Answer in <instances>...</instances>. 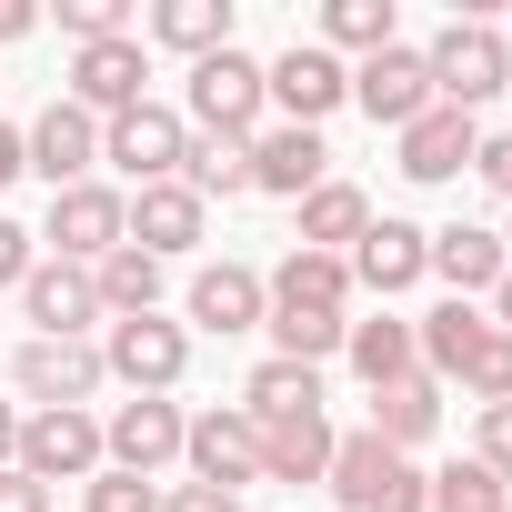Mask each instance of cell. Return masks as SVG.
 <instances>
[{
	"label": "cell",
	"mask_w": 512,
	"mask_h": 512,
	"mask_svg": "<svg viewBox=\"0 0 512 512\" xmlns=\"http://www.w3.org/2000/svg\"><path fill=\"white\" fill-rule=\"evenodd\" d=\"M81 512H161V492H151L141 472H91V492H81Z\"/></svg>",
	"instance_id": "e575fe53"
},
{
	"label": "cell",
	"mask_w": 512,
	"mask_h": 512,
	"mask_svg": "<svg viewBox=\"0 0 512 512\" xmlns=\"http://www.w3.org/2000/svg\"><path fill=\"white\" fill-rule=\"evenodd\" d=\"M262 312H272V292H262V272H241V262H211L191 282V322L201 332H251Z\"/></svg>",
	"instance_id": "cb8c5ba5"
},
{
	"label": "cell",
	"mask_w": 512,
	"mask_h": 512,
	"mask_svg": "<svg viewBox=\"0 0 512 512\" xmlns=\"http://www.w3.org/2000/svg\"><path fill=\"white\" fill-rule=\"evenodd\" d=\"M181 432H191V422H181V402L141 392V402H121V412L101 422V462H111V472H141V482H151V472H161V462L181 452Z\"/></svg>",
	"instance_id": "5b68a950"
},
{
	"label": "cell",
	"mask_w": 512,
	"mask_h": 512,
	"mask_svg": "<svg viewBox=\"0 0 512 512\" xmlns=\"http://www.w3.org/2000/svg\"><path fill=\"white\" fill-rule=\"evenodd\" d=\"M11 282H31V231L0 211V292H11Z\"/></svg>",
	"instance_id": "74e56055"
},
{
	"label": "cell",
	"mask_w": 512,
	"mask_h": 512,
	"mask_svg": "<svg viewBox=\"0 0 512 512\" xmlns=\"http://www.w3.org/2000/svg\"><path fill=\"white\" fill-rule=\"evenodd\" d=\"M262 292H272V312H292V322H342V302H352V262H332V251H292Z\"/></svg>",
	"instance_id": "9a60e30c"
},
{
	"label": "cell",
	"mask_w": 512,
	"mask_h": 512,
	"mask_svg": "<svg viewBox=\"0 0 512 512\" xmlns=\"http://www.w3.org/2000/svg\"><path fill=\"white\" fill-rule=\"evenodd\" d=\"M432 512H512V482H492L482 462H452L432 472Z\"/></svg>",
	"instance_id": "1f68e13d"
},
{
	"label": "cell",
	"mask_w": 512,
	"mask_h": 512,
	"mask_svg": "<svg viewBox=\"0 0 512 512\" xmlns=\"http://www.w3.org/2000/svg\"><path fill=\"white\" fill-rule=\"evenodd\" d=\"M121 21H131L121 0H61V31H71L81 51H91V41H121Z\"/></svg>",
	"instance_id": "d590c367"
},
{
	"label": "cell",
	"mask_w": 512,
	"mask_h": 512,
	"mask_svg": "<svg viewBox=\"0 0 512 512\" xmlns=\"http://www.w3.org/2000/svg\"><path fill=\"white\" fill-rule=\"evenodd\" d=\"M422 71H432V101L482 111V101L512 81V51H502V31H492V21H452V31L422 51Z\"/></svg>",
	"instance_id": "7a4b0ae2"
},
{
	"label": "cell",
	"mask_w": 512,
	"mask_h": 512,
	"mask_svg": "<svg viewBox=\"0 0 512 512\" xmlns=\"http://www.w3.org/2000/svg\"><path fill=\"white\" fill-rule=\"evenodd\" d=\"M432 422H442V382H432V372H402V382L372 392V432H382L392 452H412Z\"/></svg>",
	"instance_id": "484cf974"
},
{
	"label": "cell",
	"mask_w": 512,
	"mask_h": 512,
	"mask_svg": "<svg viewBox=\"0 0 512 512\" xmlns=\"http://www.w3.org/2000/svg\"><path fill=\"white\" fill-rule=\"evenodd\" d=\"M422 262H432V231H412V221H372L352 241V282H372V292H412Z\"/></svg>",
	"instance_id": "7402d4cb"
},
{
	"label": "cell",
	"mask_w": 512,
	"mask_h": 512,
	"mask_svg": "<svg viewBox=\"0 0 512 512\" xmlns=\"http://www.w3.org/2000/svg\"><path fill=\"white\" fill-rule=\"evenodd\" d=\"M322 482L342 512H432V472H412V452H392L382 432H342Z\"/></svg>",
	"instance_id": "6da1fadb"
},
{
	"label": "cell",
	"mask_w": 512,
	"mask_h": 512,
	"mask_svg": "<svg viewBox=\"0 0 512 512\" xmlns=\"http://www.w3.org/2000/svg\"><path fill=\"white\" fill-rule=\"evenodd\" d=\"M11 382H21L41 412H81V402L101 392V352H91V342H21Z\"/></svg>",
	"instance_id": "52a82bcc"
},
{
	"label": "cell",
	"mask_w": 512,
	"mask_h": 512,
	"mask_svg": "<svg viewBox=\"0 0 512 512\" xmlns=\"http://www.w3.org/2000/svg\"><path fill=\"white\" fill-rule=\"evenodd\" d=\"M322 31L342 41V51H392V0H332V11H322Z\"/></svg>",
	"instance_id": "d6a6232c"
},
{
	"label": "cell",
	"mask_w": 512,
	"mask_h": 512,
	"mask_svg": "<svg viewBox=\"0 0 512 512\" xmlns=\"http://www.w3.org/2000/svg\"><path fill=\"white\" fill-rule=\"evenodd\" d=\"M462 382L482 392V412H492V402H512V332H502V322H492V342L462 362Z\"/></svg>",
	"instance_id": "836d02e7"
},
{
	"label": "cell",
	"mask_w": 512,
	"mask_h": 512,
	"mask_svg": "<svg viewBox=\"0 0 512 512\" xmlns=\"http://www.w3.org/2000/svg\"><path fill=\"white\" fill-rule=\"evenodd\" d=\"M472 462H482L492 482H512V402H492V412H482V452H472Z\"/></svg>",
	"instance_id": "8d00e7d4"
},
{
	"label": "cell",
	"mask_w": 512,
	"mask_h": 512,
	"mask_svg": "<svg viewBox=\"0 0 512 512\" xmlns=\"http://www.w3.org/2000/svg\"><path fill=\"white\" fill-rule=\"evenodd\" d=\"M472 171H482V181L512 201V131H502V141H482V151H472Z\"/></svg>",
	"instance_id": "60d3db41"
},
{
	"label": "cell",
	"mask_w": 512,
	"mask_h": 512,
	"mask_svg": "<svg viewBox=\"0 0 512 512\" xmlns=\"http://www.w3.org/2000/svg\"><path fill=\"white\" fill-rule=\"evenodd\" d=\"M181 362H191V332L161 322V312H131V322H111V342H101V372H121L131 392H171Z\"/></svg>",
	"instance_id": "277c9868"
},
{
	"label": "cell",
	"mask_w": 512,
	"mask_h": 512,
	"mask_svg": "<svg viewBox=\"0 0 512 512\" xmlns=\"http://www.w3.org/2000/svg\"><path fill=\"white\" fill-rule=\"evenodd\" d=\"M21 171H31V151H21V131H11V121H0V181H21Z\"/></svg>",
	"instance_id": "7bdbcfd3"
},
{
	"label": "cell",
	"mask_w": 512,
	"mask_h": 512,
	"mask_svg": "<svg viewBox=\"0 0 512 512\" xmlns=\"http://www.w3.org/2000/svg\"><path fill=\"white\" fill-rule=\"evenodd\" d=\"M191 121L221 131V141H251V121H262V61H251V51L191 61Z\"/></svg>",
	"instance_id": "3957f363"
},
{
	"label": "cell",
	"mask_w": 512,
	"mask_h": 512,
	"mask_svg": "<svg viewBox=\"0 0 512 512\" xmlns=\"http://www.w3.org/2000/svg\"><path fill=\"white\" fill-rule=\"evenodd\" d=\"M482 342H492V312H472V302H442V312H422V322H412V362H422L432 382H442V372L462 382V362H472Z\"/></svg>",
	"instance_id": "603a6c76"
},
{
	"label": "cell",
	"mask_w": 512,
	"mask_h": 512,
	"mask_svg": "<svg viewBox=\"0 0 512 512\" xmlns=\"http://www.w3.org/2000/svg\"><path fill=\"white\" fill-rule=\"evenodd\" d=\"M161 512H241V492H211V482H181V492H161Z\"/></svg>",
	"instance_id": "ab89813d"
},
{
	"label": "cell",
	"mask_w": 512,
	"mask_h": 512,
	"mask_svg": "<svg viewBox=\"0 0 512 512\" xmlns=\"http://www.w3.org/2000/svg\"><path fill=\"white\" fill-rule=\"evenodd\" d=\"M262 432V482H322L332 472V412H282V422H251Z\"/></svg>",
	"instance_id": "2e32d148"
},
{
	"label": "cell",
	"mask_w": 512,
	"mask_h": 512,
	"mask_svg": "<svg viewBox=\"0 0 512 512\" xmlns=\"http://www.w3.org/2000/svg\"><path fill=\"white\" fill-rule=\"evenodd\" d=\"M11 462H21V412L0 402V472H11Z\"/></svg>",
	"instance_id": "ee69618b"
},
{
	"label": "cell",
	"mask_w": 512,
	"mask_h": 512,
	"mask_svg": "<svg viewBox=\"0 0 512 512\" xmlns=\"http://www.w3.org/2000/svg\"><path fill=\"white\" fill-rule=\"evenodd\" d=\"M352 101L372 111V121H392V131H412L422 111H432V71H422V51H372L362 71H352Z\"/></svg>",
	"instance_id": "30bf717a"
},
{
	"label": "cell",
	"mask_w": 512,
	"mask_h": 512,
	"mask_svg": "<svg viewBox=\"0 0 512 512\" xmlns=\"http://www.w3.org/2000/svg\"><path fill=\"white\" fill-rule=\"evenodd\" d=\"M502 251H512V231H502Z\"/></svg>",
	"instance_id": "bcb514c9"
},
{
	"label": "cell",
	"mask_w": 512,
	"mask_h": 512,
	"mask_svg": "<svg viewBox=\"0 0 512 512\" xmlns=\"http://www.w3.org/2000/svg\"><path fill=\"white\" fill-rule=\"evenodd\" d=\"M21 472H31V482H81V472H101V422H91V412H31V422H21Z\"/></svg>",
	"instance_id": "ba28073f"
},
{
	"label": "cell",
	"mask_w": 512,
	"mask_h": 512,
	"mask_svg": "<svg viewBox=\"0 0 512 512\" xmlns=\"http://www.w3.org/2000/svg\"><path fill=\"white\" fill-rule=\"evenodd\" d=\"M21 151H31V171H41L51 191H71V181H81V171L101 161V121H91L81 101H51V111H41V121L21 131Z\"/></svg>",
	"instance_id": "8fae6325"
},
{
	"label": "cell",
	"mask_w": 512,
	"mask_h": 512,
	"mask_svg": "<svg viewBox=\"0 0 512 512\" xmlns=\"http://www.w3.org/2000/svg\"><path fill=\"white\" fill-rule=\"evenodd\" d=\"M362 231H372V201L352 181H322L302 201V251H332V262H342V241H362Z\"/></svg>",
	"instance_id": "83f0119b"
},
{
	"label": "cell",
	"mask_w": 512,
	"mask_h": 512,
	"mask_svg": "<svg viewBox=\"0 0 512 512\" xmlns=\"http://www.w3.org/2000/svg\"><path fill=\"white\" fill-rule=\"evenodd\" d=\"M472 151H482V131H472V111H452V101H432V111L402 131V171H412V181H452V171H472Z\"/></svg>",
	"instance_id": "ac0fdd59"
},
{
	"label": "cell",
	"mask_w": 512,
	"mask_h": 512,
	"mask_svg": "<svg viewBox=\"0 0 512 512\" xmlns=\"http://www.w3.org/2000/svg\"><path fill=\"white\" fill-rule=\"evenodd\" d=\"M262 101H282V111H292V121L312 131V121H322L332 101H352V71H342L332 51H312V41H302V51H282V61L262 71Z\"/></svg>",
	"instance_id": "4fadbf2b"
},
{
	"label": "cell",
	"mask_w": 512,
	"mask_h": 512,
	"mask_svg": "<svg viewBox=\"0 0 512 512\" xmlns=\"http://www.w3.org/2000/svg\"><path fill=\"white\" fill-rule=\"evenodd\" d=\"M21 302H31L41 342H81V332L101 322V292H91V272H81V262H31Z\"/></svg>",
	"instance_id": "5bb4252c"
},
{
	"label": "cell",
	"mask_w": 512,
	"mask_h": 512,
	"mask_svg": "<svg viewBox=\"0 0 512 512\" xmlns=\"http://www.w3.org/2000/svg\"><path fill=\"white\" fill-rule=\"evenodd\" d=\"M322 131H302V121H282V131H262L251 141V191H282V201H312L322 191Z\"/></svg>",
	"instance_id": "e0dca14e"
},
{
	"label": "cell",
	"mask_w": 512,
	"mask_h": 512,
	"mask_svg": "<svg viewBox=\"0 0 512 512\" xmlns=\"http://www.w3.org/2000/svg\"><path fill=\"white\" fill-rule=\"evenodd\" d=\"M191 201H231V191H251V141H221V131H201V141H181V171H171Z\"/></svg>",
	"instance_id": "d4e9b609"
},
{
	"label": "cell",
	"mask_w": 512,
	"mask_h": 512,
	"mask_svg": "<svg viewBox=\"0 0 512 512\" xmlns=\"http://www.w3.org/2000/svg\"><path fill=\"white\" fill-rule=\"evenodd\" d=\"M91 292H101V312H121V322H131V312H151V302H161V262L121 241V251H101V262H91Z\"/></svg>",
	"instance_id": "f1b7e54d"
},
{
	"label": "cell",
	"mask_w": 512,
	"mask_h": 512,
	"mask_svg": "<svg viewBox=\"0 0 512 512\" xmlns=\"http://www.w3.org/2000/svg\"><path fill=\"white\" fill-rule=\"evenodd\" d=\"M121 191H101V181H71V191H51V241H61V262H101V251H121Z\"/></svg>",
	"instance_id": "7c38bea8"
},
{
	"label": "cell",
	"mask_w": 512,
	"mask_h": 512,
	"mask_svg": "<svg viewBox=\"0 0 512 512\" xmlns=\"http://www.w3.org/2000/svg\"><path fill=\"white\" fill-rule=\"evenodd\" d=\"M31 21H41L31 0H0V41H31Z\"/></svg>",
	"instance_id": "b9f144b4"
},
{
	"label": "cell",
	"mask_w": 512,
	"mask_h": 512,
	"mask_svg": "<svg viewBox=\"0 0 512 512\" xmlns=\"http://www.w3.org/2000/svg\"><path fill=\"white\" fill-rule=\"evenodd\" d=\"M121 241L151 251V262H161V251H191V241H201V201H191L181 181H151V191L121 211Z\"/></svg>",
	"instance_id": "ffe728a7"
},
{
	"label": "cell",
	"mask_w": 512,
	"mask_h": 512,
	"mask_svg": "<svg viewBox=\"0 0 512 512\" xmlns=\"http://www.w3.org/2000/svg\"><path fill=\"white\" fill-rule=\"evenodd\" d=\"M241 412H251V422H282V412H322V372H312V362H282V352H272L262 372L241 382Z\"/></svg>",
	"instance_id": "4316f807"
},
{
	"label": "cell",
	"mask_w": 512,
	"mask_h": 512,
	"mask_svg": "<svg viewBox=\"0 0 512 512\" xmlns=\"http://www.w3.org/2000/svg\"><path fill=\"white\" fill-rule=\"evenodd\" d=\"M422 272H442V282H452V302H472V292H502L512 251H502V231L452 221V231H432V262H422Z\"/></svg>",
	"instance_id": "d6986e66"
},
{
	"label": "cell",
	"mask_w": 512,
	"mask_h": 512,
	"mask_svg": "<svg viewBox=\"0 0 512 512\" xmlns=\"http://www.w3.org/2000/svg\"><path fill=\"white\" fill-rule=\"evenodd\" d=\"M181 141H191V131H181V111H161V101H141V111L101 121V161H121V171H131L141 191L181 171Z\"/></svg>",
	"instance_id": "8992f818"
},
{
	"label": "cell",
	"mask_w": 512,
	"mask_h": 512,
	"mask_svg": "<svg viewBox=\"0 0 512 512\" xmlns=\"http://www.w3.org/2000/svg\"><path fill=\"white\" fill-rule=\"evenodd\" d=\"M151 41L211 61V51H231V11H221V0H161V11H151Z\"/></svg>",
	"instance_id": "f546056e"
},
{
	"label": "cell",
	"mask_w": 512,
	"mask_h": 512,
	"mask_svg": "<svg viewBox=\"0 0 512 512\" xmlns=\"http://www.w3.org/2000/svg\"><path fill=\"white\" fill-rule=\"evenodd\" d=\"M181 452H191V472H201L211 492L262 482V432H251V412H201V422L181 432Z\"/></svg>",
	"instance_id": "9c48e42d"
},
{
	"label": "cell",
	"mask_w": 512,
	"mask_h": 512,
	"mask_svg": "<svg viewBox=\"0 0 512 512\" xmlns=\"http://www.w3.org/2000/svg\"><path fill=\"white\" fill-rule=\"evenodd\" d=\"M71 101L81 111H141V41H91L81 61H71Z\"/></svg>",
	"instance_id": "44dd1931"
},
{
	"label": "cell",
	"mask_w": 512,
	"mask_h": 512,
	"mask_svg": "<svg viewBox=\"0 0 512 512\" xmlns=\"http://www.w3.org/2000/svg\"><path fill=\"white\" fill-rule=\"evenodd\" d=\"M0 512H51V482H31V472L11 462V472H0Z\"/></svg>",
	"instance_id": "f35d334b"
},
{
	"label": "cell",
	"mask_w": 512,
	"mask_h": 512,
	"mask_svg": "<svg viewBox=\"0 0 512 512\" xmlns=\"http://www.w3.org/2000/svg\"><path fill=\"white\" fill-rule=\"evenodd\" d=\"M492 322H502V332H512V272H502V292H492Z\"/></svg>",
	"instance_id": "f6af8a7d"
},
{
	"label": "cell",
	"mask_w": 512,
	"mask_h": 512,
	"mask_svg": "<svg viewBox=\"0 0 512 512\" xmlns=\"http://www.w3.org/2000/svg\"><path fill=\"white\" fill-rule=\"evenodd\" d=\"M342 352H352V372L382 392V382H402V372H422L412 362V322H352L342 332Z\"/></svg>",
	"instance_id": "4dcf8cb0"
}]
</instances>
